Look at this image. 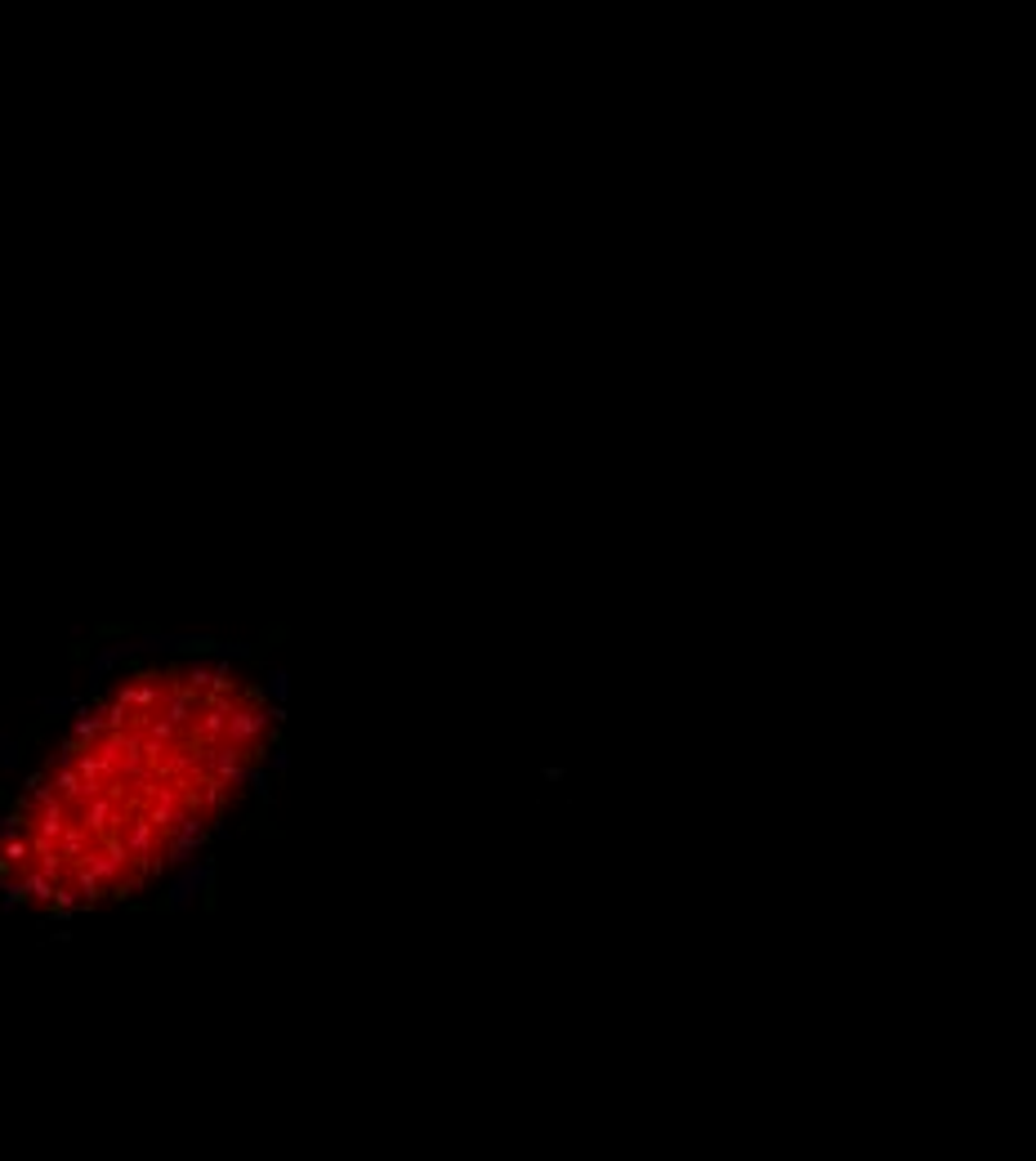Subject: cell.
I'll use <instances>...</instances> for the list:
<instances>
[{
	"mask_svg": "<svg viewBox=\"0 0 1036 1161\" xmlns=\"http://www.w3.org/2000/svg\"><path fill=\"white\" fill-rule=\"evenodd\" d=\"M282 750L277 684L219 648L139 653L63 719L0 813V902L121 907L228 831Z\"/></svg>",
	"mask_w": 1036,
	"mask_h": 1161,
	"instance_id": "cell-1",
	"label": "cell"
}]
</instances>
